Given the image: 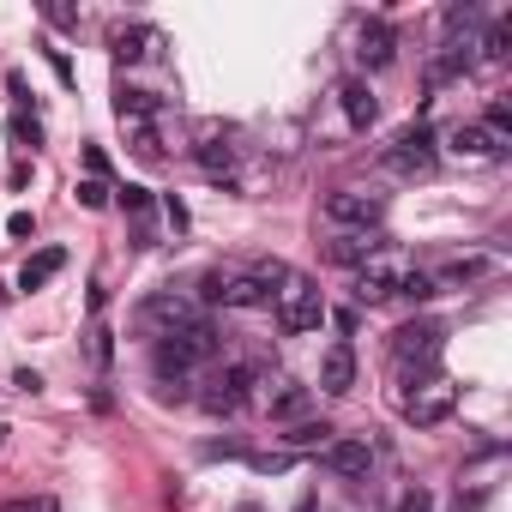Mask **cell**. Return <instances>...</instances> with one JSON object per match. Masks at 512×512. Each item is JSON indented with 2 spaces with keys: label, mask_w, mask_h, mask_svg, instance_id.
<instances>
[{
  "label": "cell",
  "mask_w": 512,
  "mask_h": 512,
  "mask_svg": "<svg viewBox=\"0 0 512 512\" xmlns=\"http://www.w3.org/2000/svg\"><path fill=\"white\" fill-rule=\"evenodd\" d=\"M7 133H13V145H19V151H37V145H43V127H37V121H25V115H13V121H7Z\"/></svg>",
  "instance_id": "cell-26"
},
{
  "label": "cell",
  "mask_w": 512,
  "mask_h": 512,
  "mask_svg": "<svg viewBox=\"0 0 512 512\" xmlns=\"http://www.w3.org/2000/svg\"><path fill=\"white\" fill-rule=\"evenodd\" d=\"M458 410V386L446 380V374H428L416 392H404V422H416V428H434V422H446Z\"/></svg>",
  "instance_id": "cell-8"
},
{
  "label": "cell",
  "mask_w": 512,
  "mask_h": 512,
  "mask_svg": "<svg viewBox=\"0 0 512 512\" xmlns=\"http://www.w3.org/2000/svg\"><path fill=\"white\" fill-rule=\"evenodd\" d=\"M151 205H157L151 187H133V181L121 187V211H127V217H151Z\"/></svg>",
  "instance_id": "cell-27"
},
{
  "label": "cell",
  "mask_w": 512,
  "mask_h": 512,
  "mask_svg": "<svg viewBox=\"0 0 512 512\" xmlns=\"http://www.w3.org/2000/svg\"><path fill=\"white\" fill-rule=\"evenodd\" d=\"M115 115H121V121H157V115H163V103H157L151 91L121 85V91H115Z\"/></svg>",
  "instance_id": "cell-23"
},
{
  "label": "cell",
  "mask_w": 512,
  "mask_h": 512,
  "mask_svg": "<svg viewBox=\"0 0 512 512\" xmlns=\"http://www.w3.org/2000/svg\"><path fill=\"white\" fill-rule=\"evenodd\" d=\"M247 398H253V368H247V362H229V368L211 374V386L199 392V404H205L211 416H235Z\"/></svg>",
  "instance_id": "cell-10"
},
{
  "label": "cell",
  "mask_w": 512,
  "mask_h": 512,
  "mask_svg": "<svg viewBox=\"0 0 512 512\" xmlns=\"http://www.w3.org/2000/svg\"><path fill=\"white\" fill-rule=\"evenodd\" d=\"M446 151H452V157H470V163H494L506 145H500L482 121H458V127L446 133Z\"/></svg>",
  "instance_id": "cell-13"
},
{
  "label": "cell",
  "mask_w": 512,
  "mask_h": 512,
  "mask_svg": "<svg viewBox=\"0 0 512 512\" xmlns=\"http://www.w3.org/2000/svg\"><path fill=\"white\" fill-rule=\"evenodd\" d=\"M91 362H97V368L115 362V338H109V326H91Z\"/></svg>",
  "instance_id": "cell-28"
},
{
  "label": "cell",
  "mask_w": 512,
  "mask_h": 512,
  "mask_svg": "<svg viewBox=\"0 0 512 512\" xmlns=\"http://www.w3.org/2000/svg\"><path fill=\"white\" fill-rule=\"evenodd\" d=\"M482 272H488V260H476V253H470V260H452V266L428 272V284H434V296H440V290H464V284H476Z\"/></svg>",
  "instance_id": "cell-21"
},
{
  "label": "cell",
  "mask_w": 512,
  "mask_h": 512,
  "mask_svg": "<svg viewBox=\"0 0 512 512\" xmlns=\"http://www.w3.org/2000/svg\"><path fill=\"white\" fill-rule=\"evenodd\" d=\"M398 512H434V494H428V488H410V494H404V506H398Z\"/></svg>",
  "instance_id": "cell-31"
},
{
  "label": "cell",
  "mask_w": 512,
  "mask_h": 512,
  "mask_svg": "<svg viewBox=\"0 0 512 512\" xmlns=\"http://www.w3.org/2000/svg\"><path fill=\"white\" fill-rule=\"evenodd\" d=\"M7 229H13V235H31L37 223H31V211H13V217H7Z\"/></svg>",
  "instance_id": "cell-33"
},
{
  "label": "cell",
  "mask_w": 512,
  "mask_h": 512,
  "mask_svg": "<svg viewBox=\"0 0 512 512\" xmlns=\"http://www.w3.org/2000/svg\"><path fill=\"white\" fill-rule=\"evenodd\" d=\"M338 103H344V121H350L356 133H368V127L380 121V103H374L368 79H344V85H338Z\"/></svg>",
  "instance_id": "cell-16"
},
{
  "label": "cell",
  "mask_w": 512,
  "mask_h": 512,
  "mask_svg": "<svg viewBox=\"0 0 512 512\" xmlns=\"http://www.w3.org/2000/svg\"><path fill=\"white\" fill-rule=\"evenodd\" d=\"M440 344H446V326H440V320H410V326L392 332V356H398L404 368H410V362H416V368H434V362H440Z\"/></svg>",
  "instance_id": "cell-9"
},
{
  "label": "cell",
  "mask_w": 512,
  "mask_h": 512,
  "mask_svg": "<svg viewBox=\"0 0 512 512\" xmlns=\"http://www.w3.org/2000/svg\"><path fill=\"white\" fill-rule=\"evenodd\" d=\"M374 247H386V235H380V229H338V235L326 241V260H332V266H344V272H356Z\"/></svg>",
  "instance_id": "cell-12"
},
{
  "label": "cell",
  "mask_w": 512,
  "mask_h": 512,
  "mask_svg": "<svg viewBox=\"0 0 512 512\" xmlns=\"http://www.w3.org/2000/svg\"><path fill=\"white\" fill-rule=\"evenodd\" d=\"M163 217H169L175 229H187V211H181V199H163Z\"/></svg>",
  "instance_id": "cell-32"
},
{
  "label": "cell",
  "mask_w": 512,
  "mask_h": 512,
  "mask_svg": "<svg viewBox=\"0 0 512 512\" xmlns=\"http://www.w3.org/2000/svg\"><path fill=\"white\" fill-rule=\"evenodd\" d=\"M338 434H332V422H314V416H302V422H290V434H284V446L290 452H326Z\"/></svg>",
  "instance_id": "cell-20"
},
{
  "label": "cell",
  "mask_w": 512,
  "mask_h": 512,
  "mask_svg": "<svg viewBox=\"0 0 512 512\" xmlns=\"http://www.w3.org/2000/svg\"><path fill=\"white\" fill-rule=\"evenodd\" d=\"M398 296H410V302H428V296H434V284H428V272H416V266H410V278L398 284Z\"/></svg>",
  "instance_id": "cell-30"
},
{
  "label": "cell",
  "mask_w": 512,
  "mask_h": 512,
  "mask_svg": "<svg viewBox=\"0 0 512 512\" xmlns=\"http://www.w3.org/2000/svg\"><path fill=\"white\" fill-rule=\"evenodd\" d=\"M470 49H476V43H446V49H440V55L428 61V85L440 91V85H452V79H464V73L476 67V55H470Z\"/></svg>",
  "instance_id": "cell-17"
},
{
  "label": "cell",
  "mask_w": 512,
  "mask_h": 512,
  "mask_svg": "<svg viewBox=\"0 0 512 512\" xmlns=\"http://www.w3.org/2000/svg\"><path fill=\"white\" fill-rule=\"evenodd\" d=\"M320 458H326V470H332V476H350V482H362V476L374 470V446H368V440H356V434H338Z\"/></svg>",
  "instance_id": "cell-11"
},
{
  "label": "cell",
  "mask_w": 512,
  "mask_h": 512,
  "mask_svg": "<svg viewBox=\"0 0 512 512\" xmlns=\"http://www.w3.org/2000/svg\"><path fill=\"white\" fill-rule=\"evenodd\" d=\"M266 410H272L278 422H302V416L314 410V392H308L302 380H272V386H266Z\"/></svg>",
  "instance_id": "cell-15"
},
{
  "label": "cell",
  "mask_w": 512,
  "mask_h": 512,
  "mask_svg": "<svg viewBox=\"0 0 512 512\" xmlns=\"http://www.w3.org/2000/svg\"><path fill=\"white\" fill-rule=\"evenodd\" d=\"M157 43H163V37H157V31H145V25H133V31H115V37H109L115 61H145Z\"/></svg>",
  "instance_id": "cell-22"
},
{
  "label": "cell",
  "mask_w": 512,
  "mask_h": 512,
  "mask_svg": "<svg viewBox=\"0 0 512 512\" xmlns=\"http://www.w3.org/2000/svg\"><path fill=\"white\" fill-rule=\"evenodd\" d=\"M121 133H127V145L139 151V157H157L163 145H157V121H121Z\"/></svg>",
  "instance_id": "cell-25"
},
{
  "label": "cell",
  "mask_w": 512,
  "mask_h": 512,
  "mask_svg": "<svg viewBox=\"0 0 512 512\" xmlns=\"http://www.w3.org/2000/svg\"><path fill=\"white\" fill-rule=\"evenodd\" d=\"M61 266H67V247H43V253H31V260L19 266V290H25V296H31V290H43Z\"/></svg>",
  "instance_id": "cell-19"
},
{
  "label": "cell",
  "mask_w": 512,
  "mask_h": 512,
  "mask_svg": "<svg viewBox=\"0 0 512 512\" xmlns=\"http://www.w3.org/2000/svg\"><path fill=\"white\" fill-rule=\"evenodd\" d=\"M404 278H410V260L386 241V247H374L368 260L356 266V302H392Z\"/></svg>",
  "instance_id": "cell-5"
},
{
  "label": "cell",
  "mask_w": 512,
  "mask_h": 512,
  "mask_svg": "<svg viewBox=\"0 0 512 512\" xmlns=\"http://www.w3.org/2000/svg\"><path fill=\"white\" fill-rule=\"evenodd\" d=\"M350 386H356V350L338 338V344L320 356V392H326V398H344Z\"/></svg>",
  "instance_id": "cell-14"
},
{
  "label": "cell",
  "mask_w": 512,
  "mask_h": 512,
  "mask_svg": "<svg viewBox=\"0 0 512 512\" xmlns=\"http://www.w3.org/2000/svg\"><path fill=\"white\" fill-rule=\"evenodd\" d=\"M199 169H205L211 181H229V175H235V145L205 139V145H199Z\"/></svg>",
  "instance_id": "cell-24"
},
{
  "label": "cell",
  "mask_w": 512,
  "mask_h": 512,
  "mask_svg": "<svg viewBox=\"0 0 512 512\" xmlns=\"http://www.w3.org/2000/svg\"><path fill=\"white\" fill-rule=\"evenodd\" d=\"M199 362H217V332H211V320L199 314L193 326H181V332H169L163 344H157V380H187Z\"/></svg>",
  "instance_id": "cell-3"
},
{
  "label": "cell",
  "mask_w": 512,
  "mask_h": 512,
  "mask_svg": "<svg viewBox=\"0 0 512 512\" xmlns=\"http://www.w3.org/2000/svg\"><path fill=\"white\" fill-rule=\"evenodd\" d=\"M284 260H253V266H217L199 278L205 308H272V290L284 284Z\"/></svg>",
  "instance_id": "cell-1"
},
{
  "label": "cell",
  "mask_w": 512,
  "mask_h": 512,
  "mask_svg": "<svg viewBox=\"0 0 512 512\" xmlns=\"http://www.w3.org/2000/svg\"><path fill=\"white\" fill-rule=\"evenodd\" d=\"M79 205L85 211H103L109 205V181H79Z\"/></svg>",
  "instance_id": "cell-29"
},
{
  "label": "cell",
  "mask_w": 512,
  "mask_h": 512,
  "mask_svg": "<svg viewBox=\"0 0 512 512\" xmlns=\"http://www.w3.org/2000/svg\"><path fill=\"white\" fill-rule=\"evenodd\" d=\"M193 320H199V308H193L181 290H157V296H145L139 314H133V326H139L151 344H163L169 332H181V326H193Z\"/></svg>",
  "instance_id": "cell-6"
},
{
  "label": "cell",
  "mask_w": 512,
  "mask_h": 512,
  "mask_svg": "<svg viewBox=\"0 0 512 512\" xmlns=\"http://www.w3.org/2000/svg\"><path fill=\"white\" fill-rule=\"evenodd\" d=\"M392 49H398V37H392V25L386 19H374V25H362V43H356V55H362V67H392Z\"/></svg>",
  "instance_id": "cell-18"
},
{
  "label": "cell",
  "mask_w": 512,
  "mask_h": 512,
  "mask_svg": "<svg viewBox=\"0 0 512 512\" xmlns=\"http://www.w3.org/2000/svg\"><path fill=\"white\" fill-rule=\"evenodd\" d=\"M272 314H278V332L302 338V332H314V326L326 320V296H320V284H314V278L284 272V284L272 290Z\"/></svg>",
  "instance_id": "cell-2"
},
{
  "label": "cell",
  "mask_w": 512,
  "mask_h": 512,
  "mask_svg": "<svg viewBox=\"0 0 512 512\" xmlns=\"http://www.w3.org/2000/svg\"><path fill=\"white\" fill-rule=\"evenodd\" d=\"M434 163H440V133H434L428 121L404 127V133L380 151V169H386V175H398V181H416V175H428Z\"/></svg>",
  "instance_id": "cell-4"
},
{
  "label": "cell",
  "mask_w": 512,
  "mask_h": 512,
  "mask_svg": "<svg viewBox=\"0 0 512 512\" xmlns=\"http://www.w3.org/2000/svg\"><path fill=\"white\" fill-rule=\"evenodd\" d=\"M326 217H332L338 229H380L386 193H374V187H332V193H326Z\"/></svg>",
  "instance_id": "cell-7"
}]
</instances>
